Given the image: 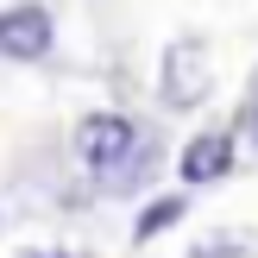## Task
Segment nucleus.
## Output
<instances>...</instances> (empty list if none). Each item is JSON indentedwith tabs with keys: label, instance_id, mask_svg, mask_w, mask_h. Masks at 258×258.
<instances>
[{
	"label": "nucleus",
	"instance_id": "f257e3e1",
	"mask_svg": "<svg viewBox=\"0 0 258 258\" xmlns=\"http://www.w3.org/2000/svg\"><path fill=\"white\" fill-rule=\"evenodd\" d=\"M133 145H139V126L126 120V113H88V120L76 126V158H82L101 183H120L126 176Z\"/></svg>",
	"mask_w": 258,
	"mask_h": 258
},
{
	"label": "nucleus",
	"instance_id": "0eeeda50",
	"mask_svg": "<svg viewBox=\"0 0 258 258\" xmlns=\"http://www.w3.org/2000/svg\"><path fill=\"white\" fill-rule=\"evenodd\" d=\"M19 258H70V252H50V246H32V252H19Z\"/></svg>",
	"mask_w": 258,
	"mask_h": 258
},
{
	"label": "nucleus",
	"instance_id": "20e7f679",
	"mask_svg": "<svg viewBox=\"0 0 258 258\" xmlns=\"http://www.w3.org/2000/svg\"><path fill=\"white\" fill-rule=\"evenodd\" d=\"M50 13L38 7V0H19V7L0 13V57H19V63H38L50 57Z\"/></svg>",
	"mask_w": 258,
	"mask_h": 258
},
{
	"label": "nucleus",
	"instance_id": "f03ea898",
	"mask_svg": "<svg viewBox=\"0 0 258 258\" xmlns=\"http://www.w3.org/2000/svg\"><path fill=\"white\" fill-rule=\"evenodd\" d=\"M208 88H214L208 44H202V38H176V44L164 50V76H158V95H164V107L189 113V107H202V101H208Z\"/></svg>",
	"mask_w": 258,
	"mask_h": 258
},
{
	"label": "nucleus",
	"instance_id": "423d86ee",
	"mask_svg": "<svg viewBox=\"0 0 258 258\" xmlns=\"http://www.w3.org/2000/svg\"><path fill=\"white\" fill-rule=\"evenodd\" d=\"M196 258H239V239H233V246H208V252H196Z\"/></svg>",
	"mask_w": 258,
	"mask_h": 258
},
{
	"label": "nucleus",
	"instance_id": "7ed1b4c3",
	"mask_svg": "<svg viewBox=\"0 0 258 258\" xmlns=\"http://www.w3.org/2000/svg\"><path fill=\"white\" fill-rule=\"evenodd\" d=\"M233 151H239V133H233V126H208V133H196V139L183 145V158H176V176H183L189 189L221 183V176L233 170Z\"/></svg>",
	"mask_w": 258,
	"mask_h": 258
},
{
	"label": "nucleus",
	"instance_id": "39448f33",
	"mask_svg": "<svg viewBox=\"0 0 258 258\" xmlns=\"http://www.w3.org/2000/svg\"><path fill=\"white\" fill-rule=\"evenodd\" d=\"M183 208H189V196H158V202H151V208L133 221V239H139V246H145V239H158L164 227H176V221H183Z\"/></svg>",
	"mask_w": 258,
	"mask_h": 258
}]
</instances>
